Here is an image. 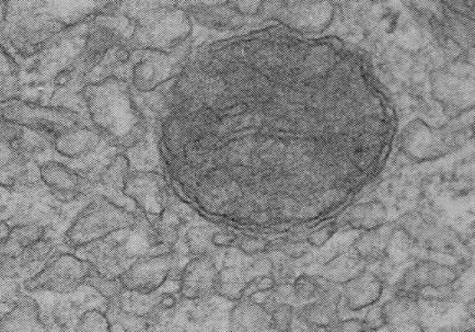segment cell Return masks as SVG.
Here are the masks:
<instances>
[{"label":"cell","instance_id":"cell-1","mask_svg":"<svg viewBox=\"0 0 475 332\" xmlns=\"http://www.w3.org/2000/svg\"><path fill=\"white\" fill-rule=\"evenodd\" d=\"M85 94L91 120L116 148L130 150L146 139L148 121L123 79L89 85Z\"/></svg>","mask_w":475,"mask_h":332},{"label":"cell","instance_id":"cell-2","mask_svg":"<svg viewBox=\"0 0 475 332\" xmlns=\"http://www.w3.org/2000/svg\"><path fill=\"white\" fill-rule=\"evenodd\" d=\"M140 215L120 208L101 194L91 201L70 225L65 235L66 244L77 249L120 230L134 229Z\"/></svg>","mask_w":475,"mask_h":332},{"label":"cell","instance_id":"cell-3","mask_svg":"<svg viewBox=\"0 0 475 332\" xmlns=\"http://www.w3.org/2000/svg\"><path fill=\"white\" fill-rule=\"evenodd\" d=\"M87 260L70 254L55 258L41 273L33 276L25 286L29 291H48L58 294H70L85 284L93 271Z\"/></svg>","mask_w":475,"mask_h":332},{"label":"cell","instance_id":"cell-4","mask_svg":"<svg viewBox=\"0 0 475 332\" xmlns=\"http://www.w3.org/2000/svg\"><path fill=\"white\" fill-rule=\"evenodd\" d=\"M179 260L173 254L141 256L121 276L123 288L141 294L155 293L169 280Z\"/></svg>","mask_w":475,"mask_h":332},{"label":"cell","instance_id":"cell-5","mask_svg":"<svg viewBox=\"0 0 475 332\" xmlns=\"http://www.w3.org/2000/svg\"><path fill=\"white\" fill-rule=\"evenodd\" d=\"M124 193L141 213L159 216L168 203L170 191L166 179L157 171H135L126 180Z\"/></svg>","mask_w":475,"mask_h":332},{"label":"cell","instance_id":"cell-6","mask_svg":"<svg viewBox=\"0 0 475 332\" xmlns=\"http://www.w3.org/2000/svg\"><path fill=\"white\" fill-rule=\"evenodd\" d=\"M217 265L214 256H194L181 271L179 293L182 299L196 301L214 294Z\"/></svg>","mask_w":475,"mask_h":332},{"label":"cell","instance_id":"cell-7","mask_svg":"<svg viewBox=\"0 0 475 332\" xmlns=\"http://www.w3.org/2000/svg\"><path fill=\"white\" fill-rule=\"evenodd\" d=\"M458 279L457 271L452 266L436 263L418 264L406 275L403 281L404 295L411 296L413 292L422 288H449Z\"/></svg>","mask_w":475,"mask_h":332},{"label":"cell","instance_id":"cell-8","mask_svg":"<svg viewBox=\"0 0 475 332\" xmlns=\"http://www.w3.org/2000/svg\"><path fill=\"white\" fill-rule=\"evenodd\" d=\"M343 285L342 298L345 300L347 309L353 311L373 306L382 294L381 280L366 270Z\"/></svg>","mask_w":475,"mask_h":332},{"label":"cell","instance_id":"cell-9","mask_svg":"<svg viewBox=\"0 0 475 332\" xmlns=\"http://www.w3.org/2000/svg\"><path fill=\"white\" fill-rule=\"evenodd\" d=\"M271 314L264 307L255 304L250 299H241L236 301L229 315L231 330L235 331H262L270 329Z\"/></svg>","mask_w":475,"mask_h":332},{"label":"cell","instance_id":"cell-10","mask_svg":"<svg viewBox=\"0 0 475 332\" xmlns=\"http://www.w3.org/2000/svg\"><path fill=\"white\" fill-rule=\"evenodd\" d=\"M99 142L100 137L95 130L76 127L57 135L54 148L65 157L78 158L93 152Z\"/></svg>","mask_w":475,"mask_h":332},{"label":"cell","instance_id":"cell-11","mask_svg":"<svg viewBox=\"0 0 475 332\" xmlns=\"http://www.w3.org/2000/svg\"><path fill=\"white\" fill-rule=\"evenodd\" d=\"M363 263L365 260H363L354 249L342 251L323 265L322 278L332 283L345 284L365 270Z\"/></svg>","mask_w":475,"mask_h":332},{"label":"cell","instance_id":"cell-12","mask_svg":"<svg viewBox=\"0 0 475 332\" xmlns=\"http://www.w3.org/2000/svg\"><path fill=\"white\" fill-rule=\"evenodd\" d=\"M393 228L390 224H381L378 228L368 229L354 243L353 249L365 261H378L385 258L389 238Z\"/></svg>","mask_w":475,"mask_h":332},{"label":"cell","instance_id":"cell-13","mask_svg":"<svg viewBox=\"0 0 475 332\" xmlns=\"http://www.w3.org/2000/svg\"><path fill=\"white\" fill-rule=\"evenodd\" d=\"M383 324L398 330L400 327L416 323L419 316L417 301L412 296H401L387 301L381 309Z\"/></svg>","mask_w":475,"mask_h":332},{"label":"cell","instance_id":"cell-14","mask_svg":"<svg viewBox=\"0 0 475 332\" xmlns=\"http://www.w3.org/2000/svg\"><path fill=\"white\" fill-rule=\"evenodd\" d=\"M345 215V223L352 229L368 230L385 223L387 209L381 201L373 200L354 206Z\"/></svg>","mask_w":475,"mask_h":332},{"label":"cell","instance_id":"cell-15","mask_svg":"<svg viewBox=\"0 0 475 332\" xmlns=\"http://www.w3.org/2000/svg\"><path fill=\"white\" fill-rule=\"evenodd\" d=\"M244 269L224 266V269L217 274L214 294L230 301H238L242 299V292L247 281Z\"/></svg>","mask_w":475,"mask_h":332},{"label":"cell","instance_id":"cell-16","mask_svg":"<svg viewBox=\"0 0 475 332\" xmlns=\"http://www.w3.org/2000/svg\"><path fill=\"white\" fill-rule=\"evenodd\" d=\"M159 295L155 293L141 294L138 292L125 290L121 293L118 307L123 313L148 319L158 307Z\"/></svg>","mask_w":475,"mask_h":332},{"label":"cell","instance_id":"cell-17","mask_svg":"<svg viewBox=\"0 0 475 332\" xmlns=\"http://www.w3.org/2000/svg\"><path fill=\"white\" fill-rule=\"evenodd\" d=\"M41 177L52 191L79 190V175L63 164L49 163L42 166Z\"/></svg>","mask_w":475,"mask_h":332},{"label":"cell","instance_id":"cell-18","mask_svg":"<svg viewBox=\"0 0 475 332\" xmlns=\"http://www.w3.org/2000/svg\"><path fill=\"white\" fill-rule=\"evenodd\" d=\"M130 174V160L128 155L119 154L100 175V184L109 193H124L126 180Z\"/></svg>","mask_w":475,"mask_h":332},{"label":"cell","instance_id":"cell-19","mask_svg":"<svg viewBox=\"0 0 475 332\" xmlns=\"http://www.w3.org/2000/svg\"><path fill=\"white\" fill-rule=\"evenodd\" d=\"M298 319L307 326L323 327V328H327V327L336 324L337 319V304L320 301L318 303L302 306L298 310Z\"/></svg>","mask_w":475,"mask_h":332},{"label":"cell","instance_id":"cell-20","mask_svg":"<svg viewBox=\"0 0 475 332\" xmlns=\"http://www.w3.org/2000/svg\"><path fill=\"white\" fill-rule=\"evenodd\" d=\"M40 323L37 309L31 305L18 306L0 320V330H37Z\"/></svg>","mask_w":475,"mask_h":332},{"label":"cell","instance_id":"cell-21","mask_svg":"<svg viewBox=\"0 0 475 332\" xmlns=\"http://www.w3.org/2000/svg\"><path fill=\"white\" fill-rule=\"evenodd\" d=\"M214 231L207 226H192L186 231L184 241L191 258L201 256H214L215 246L211 244V235Z\"/></svg>","mask_w":475,"mask_h":332},{"label":"cell","instance_id":"cell-22","mask_svg":"<svg viewBox=\"0 0 475 332\" xmlns=\"http://www.w3.org/2000/svg\"><path fill=\"white\" fill-rule=\"evenodd\" d=\"M412 247V236L406 229H393L388 241L385 258L390 260L392 264H401L410 255Z\"/></svg>","mask_w":475,"mask_h":332},{"label":"cell","instance_id":"cell-23","mask_svg":"<svg viewBox=\"0 0 475 332\" xmlns=\"http://www.w3.org/2000/svg\"><path fill=\"white\" fill-rule=\"evenodd\" d=\"M85 284L99 292L105 300L110 301L118 300L121 293L124 291L122 281H121V279H105L103 276L95 273L94 269L91 271L87 281H85Z\"/></svg>","mask_w":475,"mask_h":332},{"label":"cell","instance_id":"cell-24","mask_svg":"<svg viewBox=\"0 0 475 332\" xmlns=\"http://www.w3.org/2000/svg\"><path fill=\"white\" fill-rule=\"evenodd\" d=\"M76 331H110V320L103 311L90 310L79 317Z\"/></svg>","mask_w":475,"mask_h":332},{"label":"cell","instance_id":"cell-25","mask_svg":"<svg viewBox=\"0 0 475 332\" xmlns=\"http://www.w3.org/2000/svg\"><path fill=\"white\" fill-rule=\"evenodd\" d=\"M294 310L292 306L286 303H279L271 313L270 329L275 331H290Z\"/></svg>","mask_w":475,"mask_h":332},{"label":"cell","instance_id":"cell-26","mask_svg":"<svg viewBox=\"0 0 475 332\" xmlns=\"http://www.w3.org/2000/svg\"><path fill=\"white\" fill-rule=\"evenodd\" d=\"M294 296L298 301H308L316 298L319 292V282L310 275H300L292 284Z\"/></svg>","mask_w":475,"mask_h":332},{"label":"cell","instance_id":"cell-27","mask_svg":"<svg viewBox=\"0 0 475 332\" xmlns=\"http://www.w3.org/2000/svg\"><path fill=\"white\" fill-rule=\"evenodd\" d=\"M195 304L188 311V320L191 324L202 325L214 315L216 307L210 298L194 301Z\"/></svg>","mask_w":475,"mask_h":332},{"label":"cell","instance_id":"cell-28","mask_svg":"<svg viewBox=\"0 0 475 332\" xmlns=\"http://www.w3.org/2000/svg\"><path fill=\"white\" fill-rule=\"evenodd\" d=\"M269 240L259 238H246L238 243L237 248L247 256H255L269 253L272 249Z\"/></svg>","mask_w":475,"mask_h":332},{"label":"cell","instance_id":"cell-29","mask_svg":"<svg viewBox=\"0 0 475 332\" xmlns=\"http://www.w3.org/2000/svg\"><path fill=\"white\" fill-rule=\"evenodd\" d=\"M336 229V221H332V223H328L317 230H313L311 234L308 235V244L312 246V247L321 248L335 235Z\"/></svg>","mask_w":475,"mask_h":332},{"label":"cell","instance_id":"cell-30","mask_svg":"<svg viewBox=\"0 0 475 332\" xmlns=\"http://www.w3.org/2000/svg\"><path fill=\"white\" fill-rule=\"evenodd\" d=\"M310 245L308 241L291 240L281 246V253L287 256L288 259H300L309 253Z\"/></svg>","mask_w":475,"mask_h":332},{"label":"cell","instance_id":"cell-31","mask_svg":"<svg viewBox=\"0 0 475 332\" xmlns=\"http://www.w3.org/2000/svg\"><path fill=\"white\" fill-rule=\"evenodd\" d=\"M211 240L216 248H232L236 245L238 238L229 231L220 230L214 231Z\"/></svg>","mask_w":475,"mask_h":332},{"label":"cell","instance_id":"cell-32","mask_svg":"<svg viewBox=\"0 0 475 332\" xmlns=\"http://www.w3.org/2000/svg\"><path fill=\"white\" fill-rule=\"evenodd\" d=\"M337 326V330L341 331H363L369 329L366 321L360 319H347Z\"/></svg>","mask_w":475,"mask_h":332},{"label":"cell","instance_id":"cell-33","mask_svg":"<svg viewBox=\"0 0 475 332\" xmlns=\"http://www.w3.org/2000/svg\"><path fill=\"white\" fill-rule=\"evenodd\" d=\"M178 305V299L174 293H165L159 295L158 306L163 310H175Z\"/></svg>","mask_w":475,"mask_h":332}]
</instances>
